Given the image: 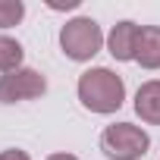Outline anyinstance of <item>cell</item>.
I'll list each match as a JSON object with an SVG mask.
<instances>
[{
    "mask_svg": "<svg viewBox=\"0 0 160 160\" xmlns=\"http://www.w3.org/2000/svg\"><path fill=\"white\" fill-rule=\"evenodd\" d=\"M78 101L91 113H116L126 101V82L107 66H94L78 75Z\"/></svg>",
    "mask_w": 160,
    "mask_h": 160,
    "instance_id": "1",
    "label": "cell"
},
{
    "mask_svg": "<svg viewBox=\"0 0 160 160\" xmlns=\"http://www.w3.org/2000/svg\"><path fill=\"white\" fill-rule=\"evenodd\" d=\"M60 47H63V53H66L69 60L85 63V60H91V57L104 47V32H101V25H98L94 19L75 16V19H69V22L60 28Z\"/></svg>",
    "mask_w": 160,
    "mask_h": 160,
    "instance_id": "2",
    "label": "cell"
},
{
    "mask_svg": "<svg viewBox=\"0 0 160 160\" xmlns=\"http://www.w3.org/2000/svg\"><path fill=\"white\" fill-rule=\"evenodd\" d=\"M151 148V135L132 122H113L101 135V151L110 160H141Z\"/></svg>",
    "mask_w": 160,
    "mask_h": 160,
    "instance_id": "3",
    "label": "cell"
},
{
    "mask_svg": "<svg viewBox=\"0 0 160 160\" xmlns=\"http://www.w3.org/2000/svg\"><path fill=\"white\" fill-rule=\"evenodd\" d=\"M47 91V78L38 69H16L0 75V104H19V101H35Z\"/></svg>",
    "mask_w": 160,
    "mask_h": 160,
    "instance_id": "4",
    "label": "cell"
},
{
    "mask_svg": "<svg viewBox=\"0 0 160 160\" xmlns=\"http://www.w3.org/2000/svg\"><path fill=\"white\" fill-rule=\"evenodd\" d=\"M138 32H141V25H138V22H132V19L116 22V25L110 28V35H107V50H110V57H113V60H119V63L135 60Z\"/></svg>",
    "mask_w": 160,
    "mask_h": 160,
    "instance_id": "5",
    "label": "cell"
},
{
    "mask_svg": "<svg viewBox=\"0 0 160 160\" xmlns=\"http://www.w3.org/2000/svg\"><path fill=\"white\" fill-rule=\"evenodd\" d=\"M135 63L141 69H160V25H141L135 44Z\"/></svg>",
    "mask_w": 160,
    "mask_h": 160,
    "instance_id": "6",
    "label": "cell"
},
{
    "mask_svg": "<svg viewBox=\"0 0 160 160\" xmlns=\"http://www.w3.org/2000/svg\"><path fill=\"white\" fill-rule=\"evenodd\" d=\"M135 113L144 122L160 126V78H151L135 91Z\"/></svg>",
    "mask_w": 160,
    "mask_h": 160,
    "instance_id": "7",
    "label": "cell"
},
{
    "mask_svg": "<svg viewBox=\"0 0 160 160\" xmlns=\"http://www.w3.org/2000/svg\"><path fill=\"white\" fill-rule=\"evenodd\" d=\"M22 69V44L0 35V72H16Z\"/></svg>",
    "mask_w": 160,
    "mask_h": 160,
    "instance_id": "8",
    "label": "cell"
},
{
    "mask_svg": "<svg viewBox=\"0 0 160 160\" xmlns=\"http://www.w3.org/2000/svg\"><path fill=\"white\" fill-rule=\"evenodd\" d=\"M22 16H25V3L22 0H0V28L19 25Z\"/></svg>",
    "mask_w": 160,
    "mask_h": 160,
    "instance_id": "9",
    "label": "cell"
},
{
    "mask_svg": "<svg viewBox=\"0 0 160 160\" xmlns=\"http://www.w3.org/2000/svg\"><path fill=\"white\" fill-rule=\"evenodd\" d=\"M0 160H32L25 151H19V148H10V151H3L0 154Z\"/></svg>",
    "mask_w": 160,
    "mask_h": 160,
    "instance_id": "10",
    "label": "cell"
},
{
    "mask_svg": "<svg viewBox=\"0 0 160 160\" xmlns=\"http://www.w3.org/2000/svg\"><path fill=\"white\" fill-rule=\"evenodd\" d=\"M47 160H78L75 154H66V151H60V154H50Z\"/></svg>",
    "mask_w": 160,
    "mask_h": 160,
    "instance_id": "11",
    "label": "cell"
}]
</instances>
